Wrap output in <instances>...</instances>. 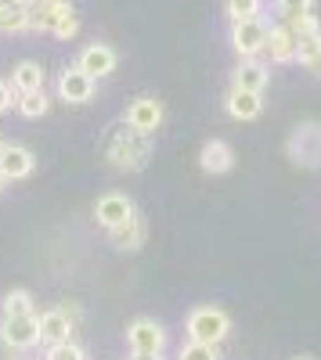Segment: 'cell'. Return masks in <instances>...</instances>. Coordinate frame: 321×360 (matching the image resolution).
<instances>
[{"mask_svg":"<svg viewBox=\"0 0 321 360\" xmlns=\"http://www.w3.org/2000/svg\"><path fill=\"white\" fill-rule=\"evenodd\" d=\"M105 159H108L115 169L137 173V169L149 166V159H152V141L123 123V130H115V134L105 141Z\"/></svg>","mask_w":321,"mask_h":360,"instance_id":"6da1fadb","label":"cell"},{"mask_svg":"<svg viewBox=\"0 0 321 360\" xmlns=\"http://www.w3.org/2000/svg\"><path fill=\"white\" fill-rule=\"evenodd\" d=\"M231 332V317L217 307H195L188 314V339L191 342H206V346H217L224 342Z\"/></svg>","mask_w":321,"mask_h":360,"instance_id":"7a4b0ae2","label":"cell"},{"mask_svg":"<svg viewBox=\"0 0 321 360\" xmlns=\"http://www.w3.org/2000/svg\"><path fill=\"white\" fill-rule=\"evenodd\" d=\"M289 159L303 169H321V123H300L289 134Z\"/></svg>","mask_w":321,"mask_h":360,"instance_id":"3957f363","label":"cell"},{"mask_svg":"<svg viewBox=\"0 0 321 360\" xmlns=\"http://www.w3.org/2000/svg\"><path fill=\"white\" fill-rule=\"evenodd\" d=\"M0 342L8 349H29L40 342V317L37 314H18L0 321Z\"/></svg>","mask_w":321,"mask_h":360,"instance_id":"277c9868","label":"cell"},{"mask_svg":"<svg viewBox=\"0 0 321 360\" xmlns=\"http://www.w3.org/2000/svg\"><path fill=\"white\" fill-rule=\"evenodd\" d=\"M268 44V22L264 18H246V22H231V47L239 51V58H256L264 54Z\"/></svg>","mask_w":321,"mask_h":360,"instance_id":"5b68a950","label":"cell"},{"mask_svg":"<svg viewBox=\"0 0 321 360\" xmlns=\"http://www.w3.org/2000/svg\"><path fill=\"white\" fill-rule=\"evenodd\" d=\"M123 123H127L130 130L144 134V137H152V134L159 130V123H163V101H156V98H137V101H130Z\"/></svg>","mask_w":321,"mask_h":360,"instance_id":"8992f818","label":"cell"},{"mask_svg":"<svg viewBox=\"0 0 321 360\" xmlns=\"http://www.w3.org/2000/svg\"><path fill=\"white\" fill-rule=\"evenodd\" d=\"M127 342L134 353H163L166 346V332L159 321H149V317H137L130 328H127Z\"/></svg>","mask_w":321,"mask_h":360,"instance_id":"52a82bcc","label":"cell"},{"mask_svg":"<svg viewBox=\"0 0 321 360\" xmlns=\"http://www.w3.org/2000/svg\"><path fill=\"white\" fill-rule=\"evenodd\" d=\"M76 69L87 72V76L98 83V79H105V76L115 72V51H112L108 44H91V47H83L80 58H76Z\"/></svg>","mask_w":321,"mask_h":360,"instance_id":"ba28073f","label":"cell"},{"mask_svg":"<svg viewBox=\"0 0 321 360\" xmlns=\"http://www.w3.org/2000/svg\"><path fill=\"white\" fill-rule=\"evenodd\" d=\"M58 98L69 101V105H87L94 98V79L80 72L76 65H69L62 76H58Z\"/></svg>","mask_w":321,"mask_h":360,"instance_id":"9c48e42d","label":"cell"},{"mask_svg":"<svg viewBox=\"0 0 321 360\" xmlns=\"http://www.w3.org/2000/svg\"><path fill=\"white\" fill-rule=\"evenodd\" d=\"M137 213L134 209V202L127 198V195H120V191H112V195H101L98 198V205H94V217H98V224L101 227H120V224H127L130 217Z\"/></svg>","mask_w":321,"mask_h":360,"instance_id":"30bf717a","label":"cell"},{"mask_svg":"<svg viewBox=\"0 0 321 360\" xmlns=\"http://www.w3.org/2000/svg\"><path fill=\"white\" fill-rule=\"evenodd\" d=\"M264 54L271 58L275 65L296 62V33H293V29H289L285 22H282V25H271V29H268V44H264Z\"/></svg>","mask_w":321,"mask_h":360,"instance_id":"8fae6325","label":"cell"},{"mask_svg":"<svg viewBox=\"0 0 321 360\" xmlns=\"http://www.w3.org/2000/svg\"><path fill=\"white\" fill-rule=\"evenodd\" d=\"M69 0H37L33 8H29V29L33 33H51V29L58 25V18L69 15Z\"/></svg>","mask_w":321,"mask_h":360,"instance_id":"7c38bea8","label":"cell"},{"mask_svg":"<svg viewBox=\"0 0 321 360\" xmlns=\"http://www.w3.org/2000/svg\"><path fill=\"white\" fill-rule=\"evenodd\" d=\"M73 310H47L40 314V342L54 346V342H65L73 335Z\"/></svg>","mask_w":321,"mask_h":360,"instance_id":"4fadbf2b","label":"cell"},{"mask_svg":"<svg viewBox=\"0 0 321 360\" xmlns=\"http://www.w3.org/2000/svg\"><path fill=\"white\" fill-rule=\"evenodd\" d=\"M199 166L206 173H213V176H220V173H227L231 166H235V152H231L227 141H206L202 152H199Z\"/></svg>","mask_w":321,"mask_h":360,"instance_id":"5bb4252c","label":"cell"},{"mask_svg":"<svg viewBox=\"0 0 321 360\" xmlns=\"http://www.w3.org/2000/svg\"><path fill=\"white\" fill-rule=\"evenodd\" d=\"M227 115L231 119H242V123H249V119H256L260 112H264V98L253 94V90H239V86H231L227 90Z\"/></svg>","mask_w":321,"mask_h":360,"instance_id":"9a60e30c","label":"cell"},{"mask_svg":"<svg viewBox=\"0 0 321 360\" xmlns=\"http://www.w3.org/2000/svg\"><path fill=\"white\" fill-rule=\"evenodd\" d=\"M108 238H112V245L115 249H127V252H137L141 245H144V238H149V224H144L137 213L127 220V224H120V227H112L108 231Z\"/></svg>","mask_w":321,"mask_h":360,"instance_id":"2e32d148","label":"cell"},{"mask_svg":"<svg viewBox=\"0 0 321 360\" xmlns=\"http://www.w3.org/2000/svg\"><path fill=\"white\" fill-rule=\"evenodd\" d=\"M33 166H37L33 152L22 148V144H8L4 155H0V173H4V180H22V176L33 173Z\"/></svg>","mask_w":321,"mask_h":360,"instance_id":"e0dca14e","label":"cell"},{"mask_svg":"<svg viewBox=\"0 0 321 360\" xmlns=\"http://www.w3.org/2000/svg\"><path fill=\"white\" fill-rule=\"evenodd\" d=\"M268 79H271L268 65H260L256 58H246V62L235 69V76H231V86H239V90H253V94H264Z\"/></svg>","mask_w":321,"mask_h":360,"instance_id":"ac0fdd59","label":"cell"},{"mask_svg":"<svg viewBox=\"0 0 321 360\" xmlns=\"http://www.w3.org/2000/svg\"><path fill=\"white\" fill-rule=\"evenodd\" d=\"M44 79L47 72L37 65V62H18L11 69V86L18 90V94H33V90H44Z\"/></svg>","mask_w":321,"mask_h":360,"instance_id":"d6986e66","label":"cell"},{"mask_svg":"<svg viewBox=\"0 0 321 360\" xmlns=\"http://www.w3.org/2000/svg\"><path fill=\"white\" fill-rule=\"evenodd\" d=\"M0 29H4V33H22V29H29V8H18L11 0H0Z\"/></svg>","mask_w":321,"mask_h":360,"instance_id":"ffe728a7","label":"cell"},{"mask_svg":"<svg viewBox=\"0 0 321 360\" xmlns=\"http://www.w3.org/2000/svg\"><path fill=\"white\" fill-rule=\"evenodd\" d=\"M47 108H51V98L44 94V90H33V94H18V112H22L25 119H40V115H47Z\"/></svg>","mask_w":321,"mask_h":360,"instance_id":"44dd1931","label":"cell"},{"mask_svg":"<svg viewBox=\"0 0 321 360\" xmlns=\"http://www.w3.org/2000/svg\"><path fill=\"white\" fill-rule=\"evenodd\" d=\"M18 314H33V295L25 288H15L4 295V317H18Z\"/></svg>","mask_w":321,"mask_h":360,"instance_id":"7402d4cb","label":"cell"},{"mask_svg":"<svg viewBox=\"0 0 321 360\" xmlns=\"http://www.w3.org/2000/svg\"><path fill=\"white\" fill-rule=\"evenodd\" d=\"M278 11H282V22L293 29L300 18H307V15H314L310 11V0H278Z\"/></svg>","mask_w":321,"mask_h":360,"instance_id":"603a6c76","label":"cell"},{"mask_svg":"<svg viewBox=\"0 0 321 360\" xmlns=\"http://www.w3.org/2000/svg\"><path fill=\"white\" fill-rule=\"evenodd\" d=\"M227 15H231V22L260 18V0H227Z\"/></svg>","mask_w":321,"mask_h":360,"instance_id":"cb8c5ba5","label":"cell"},{"mask_svg":"<svg viewBox=\"0 0 321 360\" xmlns=\"http://www.w3.org/2000/svg\"><path fill=\"white\" fill-rule=\"evenodd\" d=\"M321 51V33H300L296 37V62H310V58Z\"/></svg>","mask_w":321,"mask_h":360,"instance_id":"d4e9b609","label":"cell"},{"mask_svg":"<svg viewBox=\"0 0 321 360\" xmlns=\"http://www.w3.org/2000/svg\"><path fill=\"white\" fill-rule=\"evenodd\" d=\"M47 360H87V353H83L73 339H65V342H54V346L47 349Z\"/></svg>","mask_w":321,"mask_h":360,"instance_id":"484cf974","label":"cell"},{"mask_svg":"<svg viewBox=\"0 0 321 360\" xmlns=\"http://www.w3.org/2000/svg\"><path fill=\"white\" fill-rule=\"evenodd\" d=\"M177 360H220V353L217 346H206V342H188Z\"/></svg>","mask_w":321,"mask_h":360,"instance_id":"4316f807","label":"cell"},{"mask_svg":"<svg viewBox=\"0 0 321 360\" xmlns=\"http://www.w3.org/2000/svg\"><path fill=\"white\" fill-rule=\"evenodd\" d=\"M51 33L58 37V40H73L76 33H80V22H76V15L69 11V15H62V18H58V25L51 29Z\"/></svg>","mask_w":321,"mask_h":360,"instance_id":"83f0119b","label":"cell"},{"mask_svg":"<svg viewBox=\"0 0 321 360\" xmlns=\"http://www.w3.org/2000/svg\"><path fill=\"white\" fill-rule=\"evenodd\" d=\"M11 101H15V98H11V86H8V83H0V115L11 108Z\"/></svg>","mask_w":321,"mask_h":360,"instance_id":"f1b7e54d","label":"cell"},{"mask_svg":"<svg viewBox=\"0 0 321 360\" xmlns=\"http://www.w3.org/2000/svg\"><path fill=\"white\" fill-rule=\"evenodd\" d=\"M307 69H310L314 76H321V51H317V54L310 58V62H307Z\"/></svg>","mask_w":321,"mask_h":360,"instance_id":"f546056e","label":"cell"},{"mask_svg":"<svg viewBox=\"0 0 321 360\" xmlns=\"http://www.w3.org/2000/svg\"><path fill=\"white\" fill-rule=\"evenodd\" d=\"M130 360H163V353H134Z\"/></svg>","mask_w":321,"mask_h":360,"instance_id":"4dcf8cb0","label":"cell"},{"mask_svg":"<svg viewBox=\"0 0 321 360\" xmlns=\"http://www.w3.org/2000/svg\"><path fill=\"white\" fill-rule=\"evenodd\" d=\"M11 4H18V8H33L37 0H11Z\"/></svg>","mask_w":321,"mask_h":360,"instance_id":"1f68e13d","label":"cell"},{"mask_svg":"<svg viewBox=\"0 0 321 360\" xmlns=\"http://www.w3.org/2000/svg\"><path fill=\"white\" fill-rule=\"evenodd\" d=\"M4 184H8V180H4V173H0V191H4Z\"/></svg>","mask_w":321,"mask_h":360,"instance_id":"d6a6232c","label":"cell"},{"mask_svg":"<svg viewBox=\"0 0 321 360\" xmlns=\"http://www.w3.org/2000/svg\"><path fill=\"white\" fill-rule=\"evenodd\" d=\"M4 148H8V144H4V137H0V155H4Z\"/></svg>","mask_w":321,"mask_h":360,"instance_id":"836d02e7","label":"cell"},{"mask_svg":"<svg viewBox=\"0 0 321 360\" xmlns=\"http://www.w3.org/2000/svg\"><path fill=\"white\" fill-rule=\"evenodd\" d=\"M300 360H310V356H300Z\"/></svg>","mask_w":321,"mask_h":360,"instance_id":"e575fe53","label":"cell"}]
</instances>
